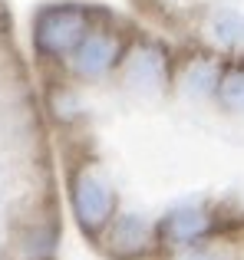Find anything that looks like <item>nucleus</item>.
I'll return each instance as SVG.
<instances>
[{
    "label": "nucleus",
    "instance_id": "20e7f679",
    "mask_svg": "<svg viewBox=\"0 0 244 260\" xmlns=\"http://www.w3.org/2000/svg\"><path fill=\"white\" fill-rule=\"evenodd\" d=\"M215 40H221V43H234V40L244 33V20L238 13H221L218 20H215Z\"/></svg>",
    "mask_w": 244,
    "mask_h": 260
},
{
    "label": "nucleus",
    "instance_id": "f03ea898",
    "mask_svg": "<svg viewBox=\"0 0 244 260\" xmlns=\"http://www.w3.org/2000/svg\"><path fill=\"white\" fill-rule=\"evenodd\" d=\"M73 70L76 76H86V79H96V76H106L112 70L119 56V40L112 33H83V37L73 43Z\"/></svg>",
    "mask_w": 244,
    "mask_h": 260
},
{
    "label": "nucleus",
    "instance_id": "f257e3e1",
    "mask_svg": "<svg viewBox=\"0 0 244 260\" xmlns=\"http://www.w3.org/2000/svg\"><path fill=\"white\" fill-rule=\"evenodd\" d=\"M86 33V13L79 7H50L37 17V50L43 56H66Z\"/></svg>",
    "mask_w": 244,
    "mask_h": 260
},
{
    "label": "nucleus",
    "instance_id": "7ed1b4c3",
    "mask_svg": "<svg viewBox=\"0 0 244 260\" xmlns=\"http://www.w3.org/2000/svg\"><path fill=\"white\" fill-rule=\"evenodd\" d=\"M221 102H225L228 109L244 112V73H231V76L221 83Z\"/></svg>",
    "mask_w": 244,
    "mask_h": 260
}]
</instances>
